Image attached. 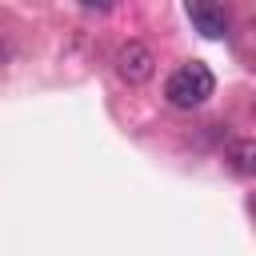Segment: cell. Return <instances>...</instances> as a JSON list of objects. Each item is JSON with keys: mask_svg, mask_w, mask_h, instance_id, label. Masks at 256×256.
Instances as JSON below:
<instances>
[{"mask_svg": "<svg viewBox=\"0 0 256 256\" xmlns=\"http://www.w3.org/2000/svg\"><path fill=\"white\" fill-rule=\"evenodd\" d=\"M116 76L124 84H148L156 76V52L140 40H128L120 52H116Z\"/></svg>", "mask_w": 256, "mask_h": 256, "instance_id": "obj_2", "label": "cell"}, {"mask_svg": "<svg viewBox=\"0 0 256 256\" xmlns=\"http://www.w3.org/2000/svg\"><path fill=\"white\" fill-rule=\"evenodd\" d=\"M212 92H216V76H212V68H208L204 60L180 64V68L168 76V84H164V100H168L172 108H180V112L200 108Z\"/></svg>", "mask_w": 256, "mask_h": 256, "instance_id": "obj_1", "label": "cell"}, {"mask_svg": "<svg viewBox=\"0 0 256 256\" xmlns=\"http://www.w3.org/2000/svg\"><path fill=\"white\" fill-rule=\"evenodd\" d=\"M8 60V44H4V36H0V64Z\"/></svg>", "mask_w": 256, "mask_h": 256, "instance_id": "obj_5", "label": "cell"}, {"mask_svg": "<svg viewBox=\"0 0 256 256\" xmlns=\"http://www.w3.org/2000/svg\"><path fill=\"white\" fill-rule=\"evenodd\" d=\"M228 160H232V168L240 176H252L256 172V148H252V140H232L228 144Z\"/></svg>", "mask_w": 256, "mask_h": 256, "instance_id": "obj_4", "label": "cell"}, {"mask_svg": "<svg viewBox=\"0 0 256 256\" xmlns=\"http://www.w3.org/2000/svg\"><path fill=\"white\" fill-rule=\"evenodd\" d=\"M188 20H192V28H196L200 36H208V40H220V36H228V12H224L220 4L192 0V4H188Z\"/></svg>", "mask_w": 256, "mask_h": 256, "instance_id": "obj_3", "label": "cell"}]
</instances>
